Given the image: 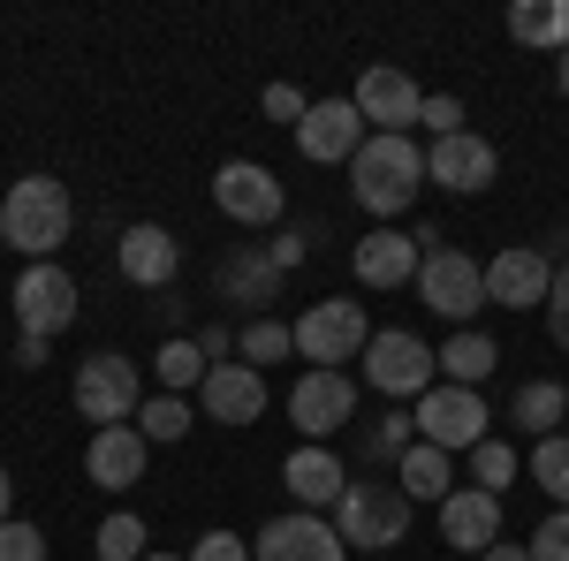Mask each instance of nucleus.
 Listing matches in <instances>:
<instances>
[{"instance_id":"nucleus-44","label":"nucleus","mask_w":569,"mask_h":561,"mask_svg":"<svg viewBox=\"0 0 569 561\" xmlns=\"http://www.w3.org/2000/svg\"><path fill=\"white\" fill-rule=\"evenodd\" d=\"M479 561H531V547H509V539H501V547H486Z\"/></svg>"},{"instance_id":"nucleus-26","label":"nucleus","mask_w":569,"mask_h":561,"mask_svg":"<svg viewBox=\"0 0 569 561\" xmlns=\"http://www.w3.org/2000/svg\"><path fill=\"white\" fill-rule=\"evenodd\" d=\"M562 418H569V388H562V380H525V388H517V402H509V425L531 432V440L562 432Z\"/></svg>"},{"instance_id":"nucleus-16","label":"nucleus","mask_w":569,"mask_h":561,"mask_svg":"<svg viewBox=\"0 0 569 561\" xmlns=\"http://www.w3.org/2000/svg\"><path fill=\"white\" fill-rule=\"evenodd\" d=\"M547 289H555V266L531 243L486 259V303H501V311H547Z\"/></svg>"},{"instance_id":"nucleus-2","label":"nucleus","mask_w":569,"mask_h":561,"mask_svg":"<svg viewBox=\"0 0 569 561\" xmlns=\"http://www.w3.org/2000/svg\"><path fill=\"white\" fill-rule=\"evenodd\" d=\"M69 228H77V206H69V182H53V174H23V182H8V198H0V243L16 251V259H53L61 243H69Z\"/></svg>"},{"instance_id":"nucleus-46","label":"nucleus","mask_w":569,"mask_h":561,"mask_svg":"<svg viewBox=\"0 0 569 561\" xmlns=\"http://www.w3.org/2000/svg\"><path fill=\"white\" fill-rule=\"evenodd\" d=\"M555 84H562V99H569V53H562V61H555Z\"/></svg>"},{"instance_id":"nucleus-39","label":"nucleus","mask_w":569,"mask_h":561,"mask_svg":"<svg viewBox=\"0 0 569 561\" xmlns=\"http://www.w3.org/2000/svg\"><path fill=\"white\" fill-rule=\"evenodd\" d=\"M547 334L555 349H569V266H555V289H547Z\"/></svg>"},{"instance_id":"nucleus-12","label":"nucleus","mask_w":569,"mask_h":561,"mask_svg":"<svg viewBox=\"0 0 569 561\" xmlns=\"http://www.w3.org/2000/svg\"><path fill=\"white\" fill-rule=\"evenodd\" d=\"M289 425L327 448L342 425H357V380L350 372H319V364H305V380L289 388Z\"/></svg>"},{"instance_id":"nucleus-14","label":"nucleus","mask_w":569,"mask_h":561,"mask_svg":"<svg viewBox=\"0 0 569 561\" xmlns=\"http://www.w3.org/2000/svg\"><path fill=\"white\" fill-rule=\"evenodd\" d=\"M365 114H357L350 99H311V114L297 122V152H305L311 168H350L357 144H365Z\"/></svg>"},{"instance_id":"nucleus-10","label":"nucleus","mask_w":569,"mask_h":561,"mask_svg":"<svg viewBox=\"0 0 569 561\" xmlns=\"http://www.w3.org/2000/svg\"><path fill=\"white\" fill-rule=\"evenodd\" d=\"M350 107L365 114V130H372V137H410V130H418V114H426V91L410 84V69L372 61V69L357 77Z\"/></svg>"},{"instance_id":"nucleus-19","label":"nucleus","mask_w":569,"mask_h":561,"mask_svg":"<svg viewBox=\"0 0 569 561\" xmlns=\"http://www.w3.org/2000/svg\"><path fill=\"white\" fill-rule=\"evenodd\" d=\"M281 485L297 493V509H311V517H335V501L350 493V463L335 455V448H319V440H305L289 463H281Z\"/></svg>"},{"instance_id":"nucleus-41","label":"nucleus","mask_w":569,"mask_h":561,"mask_svg":"<svg viewBox=\"0 0 569 561\" xmlns=\"http://www.w3.org/2000/svg\"><path fill=\"white\" fill-rule=\"evenodd\" d=\"M266 259L281 266V273H297V266H305V228H281V236L266 243Z\"/></svg>"},{"instance_id":"nucleus-15","label":"nucleus","mask_w":569,"mask_h":561,"mask_svg":"<svg viewBox=\"0 0 569 561\" xmlns=\"http://www.w3.org/2000/svg\"><path fill=\"white\" fill-rule=\"evenodd\" d=\"M493 174H501V152H493L479 130H456V137H433V144H426V182L456 190V198H479Z\"/></svg>"},{"instance_id":"nucleus-24","label":"nucleus","mask_w":569,"mask_h":561,"mask_svg":"<svg viewBox=\"0 0 569 561\" xmlns=\"http://www.w3.org/2000/svg\"><path fill=\"white\" fill-rule=\"evenodd\" d=\"M395 485H402V493H410V501H448V493H456V455H448V448H426V440H410V455H402V463H395Z\"/></svg>"},{"instance_id":"nucleus-9","label":"nucleus","mask_w":569,"mask_h":561,"mask_svg":"<svg viewBox=\"0 0 569 561\" xmlns=\"http://www.w3.org/2000/svg\"><path fill=\"white\" fill-rule=\"evenodd\" d=\"M418 303H426L433 319H448V327H471L486 311V266L463 259V251H448V243H433L426 266H418Z\"/></svg>"},{"instance_id":"nucleus-27","label":"nucleus","mask_w":569,"mask_h":561,"mask_svg":"<svg viewBox=\"0 0 569 561\" xmlns=\"http://www.w3.org/2000/svg\"><path fill=\"white\" fill-rule=\"evenodd\" d=\"M220 289H228V303H266L281 289V266L266 259V251H236V259L220 266Z\"/></svg>"},{"instance_id":"nucleus-32","label":"nucleus","mask_w":569,"mask_h":561,"mask_svg":"<svg viewBox=\"0 0 569 561\" xmlns=\"http://www.w3.org/2000/svg\"><path fill=\"white\" fill-rule=\"evenodd\" d=\"M531 478H539V493L569 509V432H547V440H531Z\"/></svg>"},{"instance_id":"nucleus-23","label":"nucleus","mask_w":569,"mask_h":561,"mask_svg":"<svg viewBox=\"0 0 569 561\" xmlns=\"http://www.w3.org/2000/svg\"><path fill=\"white\" fill-rule=\"evenodd\" d=\"M509 39L531 53H569V0H509Z\"/></svg>"},{"instance_id":"nucleus-38","label":"nucleus","mask_w":569,"mask_h":561,"mask_svg":"<svg viewBox=\"0 0 569 561\" xmlns=\"http://www.w3.org/2000/svg\"><path fill=\"white\" fill-rule=\"evenodd\" d=\"M418 130L456 137V130H463V99H456V91H426V114H418Z\"/></svg>"},{"instance_id":"nucleus-28","label":"nucleus","mask_w":569,"mask_h":561,"mask_svg":"<svg viewBox=\"0 0 569 561\" xmlns=\"http://www.w3.org/2000/svg\"><path fill=\"white\" fill-rule=\"evenodd\" d=\"M152 372H160V388H168V394H190V388H206L213 364H206V349L190 342V334H168L160 357H152Z\"/></svg>"},{"instance_id":"nucleus-3","label":"nucleus","mask_w":569,"mask_h":561,"mask_svg":"<svg viewBox=\"0 0 569 561\" xmlns=\"http://www.w3.org/2000/svg\"><path fill=\"white\" fill-rule=\"evenodd\" d=\"M410 509L418 501L388 478H350V493L335 501V531H342L350 554H395L410 539Z\"/></svg>"},{"instance_id":"nucleus-35","label":"nucleus","mask_w":569,"mask_h":561,"mask_svg":"<svg viewBox=\"0 0 569 561\" xmlns=\"http://www.w3.org/2000/svg\"><path fill=\"white\" fill-rule=\"evenodd\" d=\"M0 561H46V531L23 523V517H8L0 523Z\"/></svg>"},{"instance_id":"nucleus-34","label":"nucleus","mask_w":569,"mask_h":561,"mask_svg":"<svg viewBox=\"0 0 569 561\" xmlns=\"http://www.w3.org/2000/svg\"><path fill=\"white\" fill-rule=\"evenodd\" d=\"M410 440H418V425H410V418H380V425L365 432V455H372V463H402V455H410Z\"/></svg>"},{"instance_id":"nucleus-7","label":"nucleus","mask_w":569,"mask_h":561,"mask_svg":"<svg viewBox=\"0 0 569 561\" xmlns=\"http://www.w3.org/2000/svg\"><path fill=\"white\" fill-rule=\"evenodd\" d=\"M365 342H372V319H365V303H350V297H327V303H311L305 319H297V357L319 364V372L357 364Z\"/></svg>"},{"instance_id":"nucleus-33","label":"nucleus","mask_w":569,"mask_h":561,"mask_svg":"<svg viewBox=\"0 0 569 561\" xmlns=\"http://www.w3.org/2000/svg\"><path fill=\"white\" fill-rule=\"evenodd\" d=\"M144 554H152V539H144V517L114 509V517L99 523V561H144Z\"/></svg>"},{"instance_id":"nucleus-29","label":"nucleus","mask_w":569,"mask_h":561,"mask_svg":"<svg viewBox=\"0 0 569 561\" xmlns=\"http://www.w3.org/2000/svg\"><path fill=\"white\" fill-rule=\"evenodd\" d=\"M190 425H198L190 394H152V402L137 410V432H144L152 448H176V440H190Z\"/></svg>"},{"instance_id":"nucleus-4","label":"nucleus","mask_w":569,"mask_h":561,"mask_svg":"<svg viewBox=\"0 0 569 561\" xmlns=\"http://www.w3.org/2000/svg\"><path fill=\"white\" fill-rule=\"evenodd\" d=\"M77 418L84 425H137V410H144V372H137L130 357H114V349H99V357H84L77 364Z\"/></svg>"},{"instance_id":"nucleus-5","label":"nucleus","mask_w":569,"mask_h":561,"mask_svg":"<svg viewBox=\"0 0 569 561\" xmlns=\"http://www.w3.org/2000/svg\"><path fill=\"white\" fill-rule=\"evenodd\" d=\"M357 364H365V388H372V394H388V402H402V394L418 402V394H426V388L440 380L433 342H418L410 327H380V334L365 342V357H357Z\"/></svg>"},{"instance_id":"nucleus-31","label":"nucleus","mask_w":569,"mask_h":561,"mask_svg":"<svg viewBox=\"0 0 569 561\" xmlns=\"http://www.w3.org/2000/svg\"><path fill=\"white\" fill-rule=\"evenodd\" d=\"M517 471H525V455H517L501 432H486L479 448H471V485H479V493H501V485H517Z\"/></svg>"},{"instance_id":"nucleus-13","label":"nucleus","mask_w":569,"mask_h":561,"mask_svg":"<svg viewBox=\"0 0 569 561\" xmlns=\"http://www.w3.org/2000/svg\"><path fill=\"white\" fill-rule=\"evenodd\" d=\"M251 561H350V547H342L335 517L289 509V517H273L259 539H251Z\"/></svg>"},{"instance_id":"nucleus-1","label":"nucleus","mask_w":569,"mask_h":561,"mask_svg":"<svg viewBox=\"0 0 569 561\" xmlns=\"http://www.w3.org/2000/svg\"><path fill=\"white\" fill-rule=\"evenodd\" d=\"M418 190H426V144L418 137H365L350 160V198L365 213L395 228V220L418 206Z\"/></svg>"},{"instance_id":"nucleus-11","label":"nucleus","mask_w":569,"mask_h":561,"mask_svg":"<svg viewBox=\"0 0 569 561\" xmlns=\"http://www.w3.org/2000/svg\"><path fill=\"white\" fill-rule=\"evenodd\" d=\"M213 206L236 220V228H281L289 190H281V174L266 168V160H228V168L213 174Z\"/></svg>"},{"instance_id":"nucleus-6","label":"nucleus","mask_w":569,"mask_h":561,"mask_svg":"<svg viewBox=\"0 0 569 561\" xmlns=\"http://www.w3.org/2000/svg\"><path fill=\"white\" fill-rule=\"evenodd\" d=\"M410 425H418V440H426V448L471 455V448L486 440V425H493V410H486V394H479V388H448V380H433V388L418 394Z\"/></svg>"},{"instance_id":"nucleus-45","label":"nucleus","mask_w":569,"mask_h":561,"mask_svg":"<svg viewBox=\"0 0 569 561\" xmlns=\"http://www.w3.org/2000/svg\"><path fill=\"white\" fill-rule=\"evenodd\" d=\"M16 517V485H8V471H0V523Z\"/></svg>"},{"instance_id":"nucleus-8","label":"nucleus","mask_w":569,"mask_h":561,"mask_svg":"<svg viewBox=\"0 0 569 561\" xmlns=\"http://www.w3.org/2000/svg\"><path fill=\"white\" fill-rule=\"evenodd\" d=\"M77 311H84V289H77V273L69 266H23L16 273V334H39V342H53L61 327H77Z\"/></svg>"},{"instance_id":"nucleus-21","label":"nucleus","mask_w":569,"mask_h":561,"mask_svg":"<svg viewBox=\"0 0 569 561\" xmlns=\"http://www.w3.org/2000/svg\"><path fill=\"white\" fill-rule=\"evenodd\" d=\"M144 455H152V440L137 425H107V432H91V448H84V478L99 493H130V485H144Z\"/></svg>"},{"instance_id":"nucleus-42","label":"nucleus","mask_w":569,"mask_h":561,"mask_svg":"<svg viewBox=\"0 0 569 561\" xmlns=\"http://www.w3.org/2000/svg\"><path fill=\"white\" fill-rule=\"evenodd\" d=\"M198 349H206V364H228V349H236V327H206V334H198Z\"/></svg>"},{"instance_id":"nucleus-22","label":"nucleus","mask_w":569,"mask_h":561,"mask_svg":"<svg viewBox=\"0 0 569 561\" xmlns=\"http://www.w3.org/2000/svg\"><path fill=\"white\" fill-rule=\"evenodd\" d=\"M198 410L213 425H259L266 418V372H251V364H213L206 388H198Z\"/></svg>"},{"instance_id":"nucleus-37","label":"nucleus","mask_w":569,"mask_h":561,"mask_svg":"<svg viewBox=\"0 0 569 561\" xmlns=\"http://www.w3.org/2000/svg\"><path fill=\"white\" fill-rule=\"evenodd\" d=\"M525 547H531V561H569V509H555V517L539 523Z\"/></svg>"},{"instance_id":"nucleus-25","label":"nucleus","mask_w":569,"mask_h":561,"mask_svg":"<svg viewBox=\"0 0 569 561\" xmlns=\"http://www.w3.org/2000/svg\"><path fill=\"white\" fill-rule=\"evenodd\" d=\"M433 357H440V380H448V388H479L486 372L501 364L493 334H479V327H456V334H448V342H440Z\"/></svg>"},{"instance_id":"nucleus-36","label":"nucleus","mask_w":569,"mask_h":561,"mask_svg":"<svg viewBox=\"0 0 569 561\" xmlns=\"http://www.w3.org/2000/svg\"><path fill=\"white\" fill-rule=\"evenodd\" d=\"M259 114H266V122H289V130H297V122H305V114H311V99H305V91H297V84H266Z\"/></svg>"},{"instance_id":"nucleus-18","label":"nucleus","mask_w":569,"mask_h":561,"mask_svg":"<svg viewBox=\"0 0 569 561\" xmlns=\"http://www.w3.org/2000/svg\"><path fill=\"white\" fill-rule=\"evenodd\" d=\"M440 547H448V554H486V547H501V493L456 485V493L440 501Z\"/></svg>"},{"instance_id":"nucleus-40","label":"nucleus","mask_w":569,"mask_h":561,"mask_svg":"<svg viewBox=\"0 0 569 561\" xmlns=\"http://www.w3.org/2000/svg\"><path fill=\"white\" fill-rule=\"evenodd\" d=\"M190 561H251V539H236V531H206V539L190 547Z\"/></svg>"},{"instance_id":"nucleus-43","label":"nucleus","mask_w":569,"mask_h":561,"mask_svg":"<svg viewBox=\"0 0 569 561\" xmlns=\"http://www.w3.org/2000/svg\"><path fill=\"white\" fill-rule=\"evenodd\" d=\"M46 349H53V342H39V334H16V364H23V372H39Z\"/></svg>"},{"instance_id":"nucleus-17","label":"nucleus","mask_w":569,"mask_h":561,"mask_svg":"<svg viewBox=\"0 0 569 561\" xmlns=\"http://www.w3.org/2000/svg\"><path fill=\"white\" fill-rule=\"evenodd\" d=\"M357 281L365 289H418V266H426V243L418 236H402V228H372V236H357Z\"/></svg>"},{"instance_id":"nucleus-30","label":"nucleus","mask_w":569,"mask_h":561,"mask_svg":"<svg viewBox=\"0 0 569 561\" xmlns=\"http://www.w3.org/2000/svg\"><path fill=\"white\" fill-rule=\"evenodd\" d=\"M236 357L259 372V364H281V357H297V327H281V319H251V327H236Z\"/></svg>"},{"instance_id":"nucleus-47","label":"nucleus","mask_w":569,"mask_h":561,"mask_svg":"<svg viewBox=\"0 0 569 561\" xmlns=\"http://www.w3.org/2000/svg\"><path fill=\"white\" fill-rule=\"evenodd\" d=\"M144 561H190V554H144Z\"/></svg>"},{"instance_id":"nucleus-20","label":"nucleus","mask_w":569,"mask_h":561,"mask_svg":"<svg viewBox=\"0 0 569 561\" xmlns=\"http://www.w3.org/2000/svg\"><path fill=\"white\" fill-rule=\"evenodd\" d=\"M114 266H122L130 289H168L182 273V243L160 220H137V228H122V243H114Z\"/></svg>"}]
</instances>
